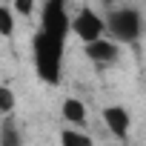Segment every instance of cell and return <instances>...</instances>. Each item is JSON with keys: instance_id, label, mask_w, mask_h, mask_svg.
<instances>
[{"instance_id": "cell-9", "label": "cell", "mask_w": 146, "mask_h": 146, "mask_svg": "<svg viewBox=\"0 0 146 146\" xmlns=\"http://www.w3.org/2000/svg\"><path fill=\"white\" fill-rule=\"evenodd\" d=\"M15 32V6H0V35L12 37Z\"/></svg>"}, {"instance_id": "cell-4", "label": "cell", "mask_w": 146, "mask_h": 146, "mask_svg": "<svg viewBox=\"0 0 146 146\" xmlns=\"http://www.w3.org/2000/svg\"><path fill=\"white\" fill-rule=\"evenodd\" d=\"M117 43H112V40H103V37H98V40H92V43H86V57L92 60V63H98V66H112L115 60H117Z\"/></svg>"}, {"instance_id": "cell-11", "label": "cell", "mask_w": 146, "mask_h": 146, "mask_svg": "<svg viewBox=\"0 0 146 146\" xmlns=\"http://www.w3.org/2000/svg\"><path fill=\"white\" fill-rule=\"evenodd\" d=\"M32 9H35V0H15V12H17V15L29 17V15H32Z\"/></svg>"}, {"instance_id": "cell-6", "label": "cell", "mask_w": 146, "mask_h": 146, "mask_svg": "<svg viewBox=\"0 0 146 146\" xmlns=\"http://www.w3.org/2000/svg\"><path fill=\"white\" fill-rule=\"evenodd\" d=\"M0 146H23V135H20L17 120L12 115H3V123H0Z\"/></svg>"}, {"instance_id": "cell-3", "label": "cell", "mask_w": 146, "mask_h": 146, "mask_svg": "<svg viewBox=\"0 0 146 146\" xmlns=\"http://www.w3.org/2000/svg\"><path fill=\"white\" fill-rule=\"evenodd\" d=\"M72 32H75L83 43H92V40L103 37V32H106V20L98 17L92 9H83L75 20H72Z\"/></svg>"}, {"instance_id": "cell-8", "label": "cell", "mask_w": 146, "mask_h": 146, "mask_svg": "<svg viewBox=\"0 0 146 146\" xmlns=\"http://www.w3.org/2000/svg\"><path fill=\"white\" fill-rule=\"evenodd\" d=\"M60 146H95L92 137L86 132H78V129H63L60 132Z\"/></svg>"}, {"instance_id": "cell-7", "label": "cell", "mask_w": 146, "mask_h": 146, "mask_svg": "<svg viewBox=\"0 0 146 146\" xmlns=\"http://www.w3.org/2000/svg\"><path fill=\"white\" fill-rule=\"evenodd\" d=\"M60 112H63V120H66V123L80 126V123L86 120V106H83L78 98H66L63 106H60Z\"/></svg>"}, {"instance_id": "cell-2", "label": "cell", "mask_w": 146, "mask_h": 146, "mask_svg": "<svg viewBox=\"0 0 146 146\" xmlns=\"http://www.w3.org/2000/svg\"><path fill=\"white\" fill-rule=\"evenodd\" d=\"M106 29L112 35V40H120V43H135L143 32V17L140 12L135 9H115L106 20Z\"/></svg>"}, {"instance_id": "cell-10", "label": "cell", "mask_w": 146, "mask_h": 146, "mask_svg": "<svg viewBox=\"0 0 146 146\" xmlns=\"http://www.w3.org/2000/svg\"><path fill=\"white\" fill-rule=\"evenodd\" d=\"M0 112H3V115L15 112V95H12L9 86H0Z\"/></svg>"}, {"instance_id": "cell-5", "label": "cell", "mask_w": 146, "mask_h": 146, "mask_svg": "<svg viewBox=\"0 0 146 146\" xmlns=\"http://www.w3.org/2000/svg\"><path fill=\"white\" fill-rule=\"evenodd\" d=\"M103 123H106V129L115 135V137H126L129 135V112L123 109V106H106L103 109Z\"/></svg>"}, {"instance_id": "cell-12", "label": "cell", "mask_w": 146, "mask_h": 146, "mask_svg": "<svg viewBox=\"0 0 146 146\" xmlns=\"http://www.w3.org/2000/svg\"><path fill=\"white\" fill-rule=\"evenodd\" d=\"M103 3H106V6H112V3H115V0H103Z\"/></svg>"}, {"instance_id": "cell-1", "label": "cell", "mask_w": 146, "mask_h": 146, "mask_svg": "<svg viewBox=\"0 0 146 146\" xmlns=\"http://www.w3.org/2000/svg\"><path fill=\"white\" fill-rule=\"evenodd\" d=\"M60 57H63V35L40 29L35 35V66L46 83L60 80Z\"/></svg>"}]
</instances>
